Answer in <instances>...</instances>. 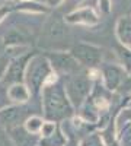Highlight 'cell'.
Masks as SVG:
<instances>
[{
	"instance_id": "1",
	"label": "cell",
	"mask_w": 131,
	"mask_h": 146,
	"mask_svg": "<svg viewBox=\"0 0 131 146\" xmlns=\"http://www.w3.org/2000/svg\"><path fill=\"white\" fill-rule=\"evenodd\" d=\"M44 114L48 120L67 118L73 113V105L68 101L66 89L58 83H47L42 86Z\"/></svg>"
},
{
	"instance_id": "2",
	"label": "cell",
	"mask_w": 131,
	"mask_h": 146,
	"mask_svg": "<svg viewBox=\"0 0 131 146\" xmlns=\"http://www.w3.org/2000/svg\"><path fill=\"white\" fill-rule=\"evenodd\" d=\"M50 72H51V64L47 57L37 56V57L31 58V62L25 70L26 83H28L31 94L35 95L41 91V88L50 78Z\"/></svg>"
},
{
	"instance_id": "3",
	"label": "cell",
	"mask_w": 131,
	"mask_h": 146,
	"mask_svg": "<svg viewBox=\"0 0 131 146\" xmlns=\"http://www.w3.org/2000/svg\"><path fill=\"white\" fill-rule=\"evenodd\" d=\"M90 92V82L85 76L70 78L66 83V94L71 105H82Z\"/></svg>"
},
{
	"instance_id": "4",
	"label": "cell",
	"mask_w": 131,
	"mask_h": 146,
	"mask_svg": "<svg viewBox=\"0 0 131 146\" xmlns=\"http://www.w3.org/2000/svg\"><path fill=\"white\" fill-rule=\"evenodd\" d=\"M71 56H73L80 64L88 66V67H95L96 64H99L101 60H102V50L96 45L80 42V44H76L71 48Z\"/></svg>"
},
{
	"instance_id": "5",
	"label": "cell",
	"mask_w": 131,
	"mask_h": 146,
	"mask_svg": "<svg viewBox=\"0 0 131 146\" xmlns=\"http://www.w3.org/2000/svg\"><path fill=\"white\" fill-rule=\"evenodd\" d=\"M66 21L60 15H54L47 21L45 27L42 29V36L47 42H60L66 38Z\"/></svg>"
},
{
	"instance_id": "6",
	"label": "cell",
	"mask_w": 131,
	"mask_h": 146,
	"mask_svg": "<svg viewBox=\"0 0 131 146\" xmlns=\"http://www.w3.org/2000/svg\"><path fill=\"white\" fill-rule=\"evenodd\" d=\"M50 64L63 73H73L79 70V62L71 56V54H66V53H50L47 56Z\"/></svg>"
},
{
	"instance_id": "7",
	"label": "cell",
	"mask_w": 131,
	"mask_h": 146,
	"mask_svg": "<svg viewBox=\"0 0 131 146\" xmlns=\"http://www.w3.org/2000/svg\"><path fill=\"white\" fill-rule=\"evenodd\" d=\"M28 108L25 107H9L0 111V124L7 126L9 129L18 127L20 124V121L26 117Z\"/></svg>"
},
{
	"instance_id": "8",
	"label": "cell",
	"mask_w": 131,
	"mask_h": 146,
	"mask_svg": "<svg viewBox=\"0 0 131 146\" xmlns=\"http://www.w3.org/2000/svg\"><path fill=\"white\" fill-rule=\"evenodd\" d=\"M29 58V54L26 56H22V57H18L16 60L12 62V64H9L7 67V75L5 76V80L6 83H20L23 75H25V70H26V62Z\"/></svg>"
},
{
	"instance_id": "9",
	"label": "cell",
	"mask_w": 131,
	"mask_h": 146,
	"mask_svg": "<svg viewBox=\"0 0 131 146\" xmlns=\"http://www.w3.org/2000/svg\"><path fill=\"white\" fill-rule=\"evenodd\" d=\"M98 13L92 7L76 9L66 16V22L68 23H83V25H95L98 23Z\"/></svg>"
},
{
	"instance_id": "10",
	"label": "cell",
	"mask_w": 131,
	"mask_h": 146,
	"mask_svg": "<svg viewBox=\"0 0 131 146\" xmlns=\"http://www.w3.org/2000/svg\"><path fill=\"white\" fill-rule=\"evenodd\" d=\"M102 73H103V80H105V86L106 89L114 91L121 85L122 79H124V69L115 64H108L102 67Z\"/></svg>"
},
{
	"instance_id": "11",
	"label": "cell",
	"mask_w": 131,
	"mask_h": 146,
	"mask_svg": "<svg viewBox=\"0 0 131 146\" xmlns=\"http://www.w3.org/2000/svg\"><path fill=\"white\" fill-rule=\"evenodd\" d=\"M115 31L120 42L131 50V15H124L118 19Z\"/></svg>"
},
{
	"instance_id": "12",
	"label": "cell",
	"mask_w": 131,
	"mask_h": 146,
	"mask_svg": "<svg viewBox=\"0 0 131 146\" xmlns=\"http://www.w3.org/2000/svg\"><path fill=\"white\" fill-rule=\"evenodd\" d=\"M10 137L15 146H37V137L20 126L10 129Z\"/></svg>"
},
{
	"instance_id": "13",
	"label": "cell",
	"mask_w": 131,
	"mask_h": 146,
	"mask_svg": "<svg viewBox=\"0 0 131 146\" xmlns=\"http://www.w3.org/2000/svg\"><path fill=\"white\" fill-rule=\"evenodd\" d=\"M5 44L7 45H18V44H23V42H28L29 40V35L19 28H13L10 29L9 32L5 34Z\"/></svg>"
},
{
	"instance_id": "14",
	"label": "cell",
	"mask_w": 131,
	"mask_h": 146,
	"mask_svg": "<svg viewBox=\"0 0 131 146\" xmlns=\"http://www.w3.org/2000/svg\"><path fill=\"white\" fill-rule=\"evenodd\" d=\"M7 96L10 101H16V102H25L29 98V91L23 86L22 83H15L12 85L7 91Z\"/></svg>"
},
{
	"instance_id": "15",
	"label": "cell",
	"mask_w": 131,
	"mask_h": 146,
	"mask_svg": "<svg viewBox=\"0 0 131 146\" xmlns=\"http://www.w3.org/2000/svg\"><path fill=\"white\" fill-rule=\"evenodd\" d=\"M63 143H64L63 136H61L58 131H54L51 136H47V137L41 142V146H61Z\"/></svg>"
},
{
	"instance_id": "16",
	"label": "cell",
	"mask_w": 131,
	"mask_h": 146,
	"mask_svg": "<svg viewBox=\"0 0 131 146\" xmlns=\"http://www.w3.org/2000/svg\"><path fill=\"white\" fill-rule=\"evenodd\" d=\"M42 126H44V123H42V120L39 118V117H31V118H28V121H26V130L29 131V133H38V131H41V129H42Z\"/></svg>"
},
{
	"instance_id": "17",
	"label": "cell",
	"mask_w": 131,
	"mask_h": 146,
	"mask_svg": "<svg viewBox=\"0 0 131 146\" xmlns=\"http://www.w3.org/2000/svg\"><path fill=\"white\" fill-rule=\"evenodd\" d=\"M131 120V110H124V111L120 113V115L117 117V130L120 131L124 126L130 124L128 121Z\"/></svg>"
},
{
	"instance_id": "18",
	"label": "cell",
	"mask_w": 131,
	"mask_h": 146,
	"mask_svg": "<svg viewBox=\"0 0 131 146\" xmlns=\"http://www.w3.org/2000/svg\"><path fill=\"white\" fill-rule=\"evenodd\" d=\"M118 54H120L122 63L125 64V69L128 72H131V50L127 48V47H124V48H120V50H118Z\"/></svg>"
},
{
	"instance_id": "19",
	"label": "cell",
	"mask_w": 131,
	"mask_h": 146,
	"mask_svg": "<svg viewBox=\"0 0 131 146\" xmlns=\"http://www.w3.org/2000/svg\"><path fill=\"white\" fill-rule=\"evenodd\" d=\"M120 131H121V146H131V123L124 126Z\"/></svg>"
},
{
	"instance_id": "20",
	"label": "cell",
	"mask_w": 131,
	"mask_h": 146,
	"mask_svg": "<svg viewBox=\"0 0 131 146\" xmlns=\"http://www.w3.org/2000/svg\"><path fill=\"white\" fill-rule=\"evenodd\" d=\"M82 146H103L102 137L99 135H90L82 142Z\"/></svg>"
},
{
	"instance_id": "21",
	"label": "cell",
	"mask_w": 131,
	"mask_h": 146,
	"mask_svg": "<svg viewBox=\"0 0 131 146\" xmlns=\"http://www.w3.org/2000/svg\"><path fill=\"white\" fill-rule=\"evenodd\" d=\"M0 146H15L12 137L7 135L3 129H0Z\"/></svg>"
},
{
	"instance_id": "22",
	"label": "cell",
	"mask_w": 131,
	"mask_h": 146,
	"mask_svg": "<svg viewBox=\"0 0 131 146\" xmlns=\"http://www.w3.org/2000/svg\"><path fill=\"white\" fill-rule=\"evenodd\" d=\"M9 67V58L6 56H0V79L5 76V72Z\"/></svg>"
},
{
	"instance_id": "23",
	"label": "cell",
	"mask_w": 131,
	"mask_h": 146,
	"mask_svg": "<svg viewBox=\"0 0 131 146\" xmlns=\"http://www.w3.org/2000/svg\"><path fill=\"white\" fill-rule=\"evenodd\" d=\"M41 131H42V136H44V137L51 136L53 133L55 131V126H54L53 123H47V124H44V126H42Z\"/></svg>"
},
{
	"instance_id": "24",
	"label": "cell",
	"mask_w": 131,
	"mask_h": 146,
	"mask_svg": "<svg viewBox=\"0 0 131 146\" xmlns=\"http://www.w3.org/2000/svg\"><path fill=\"white\" fill-rule=\"evenodd\" d=\"M99 2V7L103 13H109L111 12V0H98Z\"/></svg>"
},
{
	"instance_id": "25",
	"label": "cell",
	"mask_w": 131,
	"mask_h": 146,
	"mask_svg": "<svg viewBox=\"0 0 131 146\" xmlns=\"http://www.w3.org/2000/svg\"><path fill=\"white\" fill-rule=\"evenodd\" d=\"M7 98L9 96H7V92L5 91V86H0V108L7 104V101H9Z\"/></svg>"
},
{
	"instance_id": "26",
	"label": "cell",
	"mask_w": 131,
	"mask_h": 146,
	"mask_svg": "<svg viewBox=\"0 0 131 146\" xmlns=\"http://www.w3.org/2000/svg\"><path fill=\"white\" fill-rule=\"evenodd\" d=\"M45 2V5L47 6H51V7H55V6H58L60 3H63L64 0H44Z\"/></svg>"
},
{
	"instance_id": "27",
	"label": "cell",
	"mask_w": 131,
	"mask_h": 146,
	"mask_svg": "<svg viewBox=\"0 0 131 146\" xmlns=\"http://www.w3.org/2000/svg\"><path fill=\"white\" fill-rule=\"evenodd\" d=\"M122 88H124V91H131V76H128V78L124 80Z\"/></svg>"
},
{
	"instance_id": "28",
	"label": "cell",
	"mask_w": 131,
	"mask_h": 146,
	"mask_svg": "<svg viewBox=\"0 0 131 146\" xmlns=\"http://www.w3.org/2000/svg\"><path fill=\"white\" fill-rule=\"evenodd\" d=\"M67 2H70V3L73 5V6H79V5L83 2V0H67Z\"/></svg>"
},
{
	"instance_id": "29",
	"label": "cell",
	"mask_w": 131,
	"mask_h": 146,
	"mask_svg": "<svg viewBox=\"0 0 131 146\" xmlns=\"http://www.w3.org/2000/svg\"><path fill=\"white\" fill-rule=\"evenodd\" d=\"M2 47H3V45H2V41H0V50H2Z\"/></svg>"
},
{
	"instance_id": "30",
	"label": "cell",
	"mask_w": 131,
	"mask_h": 146,
	"mask_svg": "<svg viewBox=\"0 0 131 146\" xmlns=\"http://www.w3.org/2000/svg\"><path fill=\"white\" fill-rule=\"evenodd\" d=\"M68 146H76V145H73V143H70V145H68Z\"/></svg>"
}]
</instances>
